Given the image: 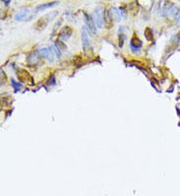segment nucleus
Listing matches in <instances>:
<instances>
[{
    "mask_svg": "<svg viewBox=\"0 0 180 196\" xmlns=\"http://www.w3.org/2000/svg\"><path fill=\"white\" fill-rule=\"evenodd\" d=\"M85 21L88 31L90 32L92 35H95V33H97V26H95V23L94 21V18L91 15H89V14L85 13Z\"/></svg>",
    "mask_w": 180,
    "mask_h": 196,
    "instance_id": "nucleus-2",
    "label": "nucleus"
},
{
    "mask_svg": "<svg viewBox=\"0 0 180 196\" xmlns=\"http://www.w3.org/2000/svg\"><path fill=\"white\" fill-rule=\"evenodd\" d=\"M130 45H131V48H132V50H133L134 52H137V51H139L140 48H141V46H142V42H141V40H140L137 36H134L133 38H132V40H131Z\"/></svg>",
    "mask_w": 180,
    "mask_h": 196,
    "instance_id": "nucleus-8",
    "label": "nucleus"
},
{
    "mask_svg": "<svg viewBox=\"0 0 180 196\" xmlns=\"http://www.w3.org/2000/svg\"><path fill=\"white\" fill-rule=\"evenodd\" d=\"M27 19H32L31 11L29 9H23L15 15L16 21H24V20H27Z\"/></svg>",
    "mask_w": 180,
    "mask_h": 196,
    "instance_id": "nucleus-5",
    "label": "nucleus"
},
{
    "mask_svg": "<svg viewBox=\"0 0 180 196\" xmlns=\"http://www.w3.org/2000/svg\"><path fill=\"white\" fill-rule=\"evenodd\" d=\"M104 21L105 23V26L106 28H111L112 27V24H113V17H112V14L109 10L105 9L104 13Z\"/></svg>",
    "mask_w": 180,
    "mask_h": 196,
    "instance_id": "nucleus-7",
    "label": "nucleus"
},
{
    "mask_svg": "<svg viewBox=\"0 0 180 196\" xmlns=\"http://www.w3.org/2000/svg\"><path fill=\"white\" fill-rule=\"evenodd\" d=\"M40 57H41V54L38 53V51L33 52L32 54L29 55V57H28V62L32 63V64H35V63H36L38 61Z\"/></svg>",
    "mask_w": 180,
    "mask_h": 196,
    "instance_id": "nucleus-10",
    "label": "nucleus"
},
{
    "mask_svg": "<svg viewBox=\"0 0 180 196\" xmlns=\"http://www.w3.org/2000/svg\"><path fill=\"white\" fill-rule=\"evenodd\" d=\"M71 35H72V29L70 27H64L62 30H61V32H60V34H59V36H60V39L63 40H67L70 36H71Z\"/></svg>",
    "mask_w": 180,
    "mask_h": 196,
    "instance_id": "nucleus-9",
    "label": "nucleus"
},
{
    "mask_svg": "<svg viewBox=\"0 0 180 196\" xmlns=\"http://www.w3.org/2000/svg\"><path fill=\"white\" fill-rule=\"evenodd\" d=\"M175 21L177 24H180V12L177 15H176V17H175Z\"/></svg>",
    "mask_w": 180,
    "mask_h": 196,
    "instance_id": "nucleus-16",
    "label": "nucleus"
},
{
    "mask_svg": "<svg viewBox=\"0 0 180 196\" xmlns=\"http://www.w3.org/2000/svg\"><path fill=\"white\" fill-rule=\"evenodd\" d=\"M50 49L52 50V52H53L54 56H56V57H60V55H61V51H60V49L56 46V45H52L51 47H50Z\"/></svg>",
    "mask_w": 180,
    "mask_h": 196,
    "instance_id": "nucleus-13",
    "label": "nucleus"
},
{
    "mask_svg": "<svg viewBox=\"0 0 180 196\" xmlns=\"http://www.w3.org/2000/svg\"><path fill=\"white\" fill-rule=\"evenodd\" d=\"M11 83H12V86H13V88L16 91H19V90L22 88V85L19 84L18 82H16L15 80H11Z\"/></svg>",
    "mask_w": 180,
    "mask_h": 196,
    "instance_id": "nucleus-15",
    "label": "nucleus"
},
{
    "mask_svg": "<svg viewBox=\"0 0 180 196\" xmlns=\"http://www.w3.org/2000/svg\"><path fill=\"white\" fill-rule=\"evenodd\" d=\"M82 45H83V47L85 50L90 47V39H89V36H88V30L86 28H83L82 29Z\"/></svg>",
    "mask_w": 180,
    "mask_h": 196,
    "instance_id": "nucleus-6",
    "label": "nucleus"
},
{
    "mask_svg": "<svg viewBox=\"0 0 180 196\" xmlns=\"http://www.w3.org/2000/svg\"><path fill=\"white\" fill-rule=\"evenodd\" d=\"M56 45V46H57V47H58L60 50H64V49L67 48L66 45L64 44L62 40H57V41H56V45Z\"/></svg>",
    "mask_w": 180,
    "mask_h": 196,
    "instance_id": "nucleus-14",
    "label": "nucleus"
},
{
    "mask_svg": "<svg viewBox=\"0 0 180 196\" xmlns=\"http://www.w3.org/2000/svg\"><path fill=\"white\" fill-rule=\"evenodd\" d=\"M37 51H38V53L41 54V57L46 58V59H47L48 61H50V62L53 61L54 54H53V52H52V50H51L50 48H48V47H41V48H40Z\"/></svg>",
    "mask_w": 180,
    "mask_h": 196,
    "instance_id": "nucleus-4",
    "label": "nucleus"
},
{
    "mask_svg": "<svg viewBox=\"0 0 180 196\" xmlns=\"http://www.w3.org/2000/svg\"><path fill=\"white\" fill-rule=\"evenodd\" d=\"M56 3H57L56 1H53V2H48V3H44V4L38 5V6L36 7V11H41V10H44V9H47V8H50V7L54 6Z\"/></svg>",
    "mask_w": 180,
    "mask_h": 196,
    "instance_id": "nucleus-11",
    "label": "nucleus"
},
{
    "mask_svg": "<svg viewBox=\"0 0 180 196\" xmlns=\"http://www.w3.org/2000/svg\"><path fill=\"white\" fill-rule=\"evenodd\" d=\"M93 18H94V21H95V26H97V27L102 28L104 21V16H102V14H101V9H100V7H99V8H97V9L95 10Z\"/></svg>",
    "mask_w": 180,
    "mask_h": 196,
    "instance_id": "nucleus-3",
    "label": "nucleus"
},
{
    "mask_svg": "<svg viewBox=\"0 0 180 196\" xmlns=\"http://www.w3.org/2000/svg\"><path fill=\"white\" fill-rule=\"evenodd\" d=\"M145 36H146V39L148 40H153V31L150 28H146V30H145Z\"/></svg>",
    "mask_w": 180,
    "mask_h": 196,
    "instance_id": "nucleus-12",
    "label": "nucleus"
},
{
    "mask_svg": "<svg viewBox=\"0 0 180 196\" xmlns=\"http://www.w3.org/2000/svg\"><path fill=\"white\" fill-rule=\"evenodd\" d=\"M56 15H57L56 12H52V13L47 14V15H45L43 17L40 18L36 21V25H35V28H36L37 31H41V30L45 29V27L47 26V24L49 23V21H51Z\"/></svg>",
    "mask_w": 180,
    "mask_h": 196,
    "instance_id": "nucleus-1",
    "label": "nucleus"
}]
</instances>
